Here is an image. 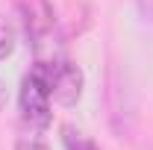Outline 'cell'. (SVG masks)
<instances>
[{"label": "cell", "instance_id": "6da1fadb", "mask_svg": "<svg viewBox=\"0 0 153 150\" xmlns=\"http://www.w3.org/2000/svg\"><path fill=\"white\" fill-rule=\"evenodd\" d=\"M50 91L47 82L41 76V68H33L30 74H24L21 79V94H18V106H21V124L30 132H41L50 124Z\"/></svg>", "mask_w": 153, "mask_h": 150}, {"label": "cell", "instance_id": "7a4b0ae2", "mask_svg": "<svg viewBox=\"0 0 153 150\" xmlns=\"http://www.w3.org/2000/svg\"><path fill=\"white\" fill-rule=\"evenodd\" d=\"M41 76L47 82V91L50 97L62 103V106H74L76 100L82 97V85H85V76L76 68L74 62L68 59H53V62H38Z\"/></svg>", "mask_w": 153, "mask_h": 150}, {"label": "cell", "instance_id": "3957f363", "mask_svg": "<svg viewBox=\"0 0 153 150\" xmlns=\"http://www.w3.org/2000/svg\"><path fill=\"white\" fill-rule=\"evenodd\" d=\"M62 141H65V150H100L85 132L74 130V127H62Z\"/></svg>", "mask_w": 153, "mask_h": 150}, {"label": "cell", "instance_id": "277c9868", "mask_svg": "<svg viewBox=\"0 0 153 150\" xmlns=\"http://www.w3.org/2000/svg\"><path fill=\"white\" fill-rule=\"evenodd\" d=\"M12 50H15V27L0 15V59L12 56Z\"/></svg>", "mask_w": 153, "mask_h": 150}, {"label": "cell", "instance_id": "5b68a950", "mask_svg": "<svg viewBox=\"0 0 153 150\" xmlns=\"http://www.w3.org/2000/svg\"><path fill=\"white\" fill-rule=\"evenodd\" d=\"M15 150H50L44 144V138H38V132H27V135H21Z\"/></svg>", "mask_w": 153, "mask_h": 150}, {"label": "cell", "instance_id": "8992f818", "mask_svg": "<svg viewBox=\"0 0 153 150\" xmlns=\"http://www.w3.org/2000/svg\"><path fill=\"white\" fill-rule=\"evenodd\" d=\"M3 103H6V88H3V82H0V109H3Z\"/></svg>", "mask_w": 153, "mask_h": 150}]
</instances>
